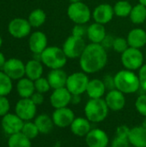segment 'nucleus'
<instances>
[{"instance_id": "412c9836", "label": "nucleus", "mask_w": 146, "mask_h": 147, "mask_svg": "<svg viewBox=\"0 0 146 147\" xmlns=\"http://www.w3.org/2000/svg\"><path fill=\"white\" fill-rule=\"evenodd\" d=\"M43 74V64L40 59H32L25 64V76L35 81L42 77Z\"/></svg>"}, {"instance_id": "aec40b11", "label": "nucleus", "mask_w": 146, "mask_h": 147, "mask_svg": "<svg viewBox=\"0 0 146 147\" xmlns=\"http://www.w3.org/2000/svg\"><path fill=\"white\" fill-rule=\"evenodd\" d=\"M71 133L77 137H85L91 128V122L86 117H76L70 126Z\"/></svg>"}, {"instance_id": "7ed1b4c3", "label": "nucleus", "mask_w": 146, "mask_h": 147, "mask_svg": "<svg viewBox=\"0 0 146 147\" xmlns=\"http://www.w3.org/2000/svg\"><path fill=\"white\" fill-rule=\"evenodd\" d=\"M109 109L103 98L89 99L84 107L85 117L91 123H100L103 121L108 115Z\"/></svg>"}, {"instance_id": "e433bc0d", "label": "nucleus", "mask_w": 146, "mask_h": 147, "mask_svg": "<svg viewBox=\"0 0 146 147\" xmlns=\"http://www.w3.org/2000/svg\"><path fill=\"white\" fill-rule=\"evenodd\" d=\"M9 109L10 103L8 98L6 96H0V117H3L8 113H9Z\"/></svg>"}, {"instance_id": "9b49d317", "label": "nucleus", "mask_w": 146, "mask_h": 147, "mask_svg": "<svg viewBox=\"0 0 146 147\" xmlns=\"http://www.w3.org/2000/svg\"><path fill=\"white\" fill-rule=\"evenodd\" d=\"M24 122L25 121H22L16 114L8 113L2 117L1 127L4 133L9 135H12L22 132Z\"/></svg>"}, {"instance_id": "2f4dec72", "label": "nucleus", "mask_w": 146, "mask_h": 147, "mask_svg": "<svg viewBox=\"0 0 146 147\" xmlns=\"http://www.w3.org/2000/svg\"><path fill=\"white\" fill-rule=\"evenodd\" d=\"M12 79L3 71H0V96H7L13 89Z\"/></svg>"}, {"instance_id": "4468645a", "label": "nucleus", "mask_w": 146, "mask_h": 147, "mask_svg": "<svg viewBox=\"0 0 146 147\" xmlns=\"http://www.w3.org/2000/svg\"><path fill=\"white\" fill-rule=\"evenodd\" d=\"M72 95L66 87L53 90L50 96V103L54 109L68 107L71 102Z\"/></svg>"}, {"instance_id": "8fccbe9b", "label": "nucleus", "mask_w": 146, "mask_h": 147, "mask_svg": "<svg viewBox=\"0 0 146 147\" xmlns=\"http://www.w3.org/2000/svg\"><path fill=\"white\" fill-rule=\"evenodd\" d=\"M2 45H3V39H2L1 35H0V47H2Z\"/></svg>"}, {"instance_id": "c9c22d12", "label": "nucleus", "mask_w": 146, "mask_h": 147, "mask_svg": "<svg viewBox=\"0 0 146 147\" xmlns=\"http://www.w3.org/2000/svg\"><path fill=\"white\" fill-rule=\"evenodd\" d=\"M135 109L144 117L146 116V95L142 94L138 96L135 102Z\"/></svg>"}, {"instance_id": "6e6552de", "label": "nucleus", "mask_w": 146, "mask_h": 147, "mask_svg": "<svg viewBox=\"0 0 146 147\" xmlns=\"http://www.w3.org/2000/svg\"><path fill=\"white\" fill-rule=\"evenodd\" d=\"M85 47L83 38L71 35L64 42L62 49L68 59H77L81 57Z\"/></svg>"}, {"instance_id": "6ab92c4d", "label": "nucleus", "mask_w": 146, "mask_h": 147, "mask_svg": "<svg viewBox=\"0 0 146 147\" xmlns=\"http://www.w3.org/2000/svg\"><path fill=\"white\" fill-rule=\"evenodd\" d=\"M52 89L56 90L66 86L68 76L62 69H53L49 71L46 77Z\"/></svg>"}, {"instance_id": "f3484780", "label": "nucleus", "mask_w": 146, "mask_h": 147, "mask_svg": "<svg viewBox=\"0 0 146 147\" xmlns=\"http://www.w3.org/2000/svg\"><path fill=\"white\" fill-rule=\"evenodd\" d=\"M28 47L34 55H40L47 47V37L41 31L32 33L28 40Z\"/></svg>"}, {"instance_id": "5701e85b", "label": "nucleus", "mask_w": 146, "mask_h": 147, "mask_svg": "<svg viewBox=\"0 0 146 147\" xmlns=\"http://www.w3.org/2000/svg\"><path fill=\"white\" fill-rule=\"evenodd\" d=\"M106 90L107 89L103 80L95 78L89 80V84L87 86L86 93L89 99H97L102 98V96L106 93Z\"/></svg>"}, {"instance_id": "dca6fc26", "label": "nucleus", "mask_w": 146, "mask_h": 147, "mask_svg": "<svg viewBox=\"0 0 146 147\" xmlns=\"http://www.w3.org/2000/svg\"><path fill=\"white\" fill-rule=\"evenodd\" d=\"M105 102L112 111H120L126 106V96L125 94L117 89L108 90L105 96Z\"/></svg>"}, {"instance_id": "f704fd0d", "label": "nucleus", "mask_w": 146, "mask_h": 147, "mask_svg": "<svg viewBox=\"0 0 146 147\" xmlns=\"http://www.w3.org/2000/svg\"><path fill=\"white\" fill-rule=\"evenodd\" d=\"M112 47L115 52L122 53L129 47V45L126 39H124L122 37H118L114 40Z\"/></svg>"}, {"instance_id": "c03bdc74", "label": "nucleus", "mask_w": 146, "mask_h": 147, "mask_svg": "<svg viewBox=\"0 0 146 147\" xmlns=\"http://www.w3.org/2000/svg\"><path fill=\"white\" fill-rule=\"evenodd\" d=\"M6 60L7 59H5L4 54L2 52H0V69H3V65H4L5 62H6Z\"/></svg>"}, {"instance_id": "1a4fd4ad", "label": "nucleus", "mask_w": 146, "mask_h": 147, "mask_svg": "<svg viewBox=\"0 0 146 147\" xmlns=\"http://www.w3.org/2000/svg\"><path fill=\"white\" fill-rule=\"evenodd\" d=\"M32 26L28 19L16 17L12 19L8 24L9 34L15 39H22L28 36L31 33Z\"/></svg>"}, {"instance_id": "f03ea898", "label": "nucleus", "mask_w": 146, "mask_h": 147, "mask_svg": "<svg viewBox=\"0 0 146 147\" xmlns=\"http://www.w3.org/2000/svg\"><path fill=\"white\" fill-rule=\"evenodd\" d=\"M115 89L119 90L124 94H133L140 89V83L139 76L133 71L121 70L114 75Z\"/></svg>"}, {"instance_id": "09e8293b", "label": "nucleus", "mask_w": 146, "mask_h": 147, "mask_svg": "<svg viewBox=\"0 0 146 147\" xmlns=\"http://www.w3.org/2000/svg\"><path fill=\"white\" fill-rule=\"evenodd\" d=\"M71 3H77V2H82V0H70Z\"/></svg>"}, {"instance_id": "a211bd4d", "label": "nucleus", "mask_w": 146, "mask_h": 147, "mask_svg": "<svg viewBox=\"0 0 146 147\" xmlns=\"http://www.w3.org/2000/svg\"><path fill=\"white\" fill-rule=\"evenodd\" d=\"M114 16V7L108 3H102L95 8L92 17L95 20V22L100 24H107L113 19Z\"/></svg>"}, {"instance_id": "de8ad7c7", "label": "nucleus", "mask_w": 146, "mask_h": 147, "mask_svg": "<svg viewBox=\"0 0 146 147\" xmlns=\"http://www.w3.org/2000/svg\"><path fill=\"white\" fill-rule=\"evenodd\" d=\"M139 3L144 4L145 6H146V0H139Z\"/></svg>"}, {"instance_id": "bb28decb", "label": "nucleus", "mask_w": 146, "mask_h": 147, "mask_svg": "<svg viewBox=\"0 0 146 147\" xmlns=\"http://www.w3.org/2000/svg\"><path fill=\"white\" fill-rule=\"evenodd\" d=\"M34 122L38 127L40 134H49L54 127V123H53L52 117H50L49 115L46 114H41L36 116Z\"/></svg>"}, {"instance_id": "c756f323", "label": "nucleus", "mask_w": 146, "mask_h": 147, "mask_svg": "<svg viewBox=\"0 0 146 147\" xmlns=\"http://www.w3.org/2000/svg\"><path fill=\"white\" fill-rule=\"evenodd\" d=\"M28 20L32 28H39L45 23L46 20V15L43 9H35L29 14Z\"/></svg>"}, {"instance_id": "393cba45", "label": "nucleus", "mask_w": 146, "mask_h": 147, "mask_svg": "<svg viewBox=\"0 0 146 147\" xmlns=\"http://www.w3.org/2000/svg\"><path fill=\"white\" fill-rule=\"evenodd\" d=\"M126 40L129 47L139 49L145 46L146 32L142 28H133L129 32Z\"/></svg>"}, {"instance_id": "9d476101", "label": "nucleus", "mask_w": 146, "mask_h": 147, "mask_svg": "<svg viewBox=\"0 0 146 147\" xmlns=\"http://www.w3.org/2000/svg\"><path fill=\"white\" fill-rule=\"evenodd\" d=\"M37 112V106L30 98H21L15 106V114L22 121H29L33 120Z\"/></svg>"}, {"instance_id": "3c124183", "label": "nucleus", "mask_w": 146, "mask_h": 147, "mask_svg": "<svg viewBox=\"0 0 146 147\" xmlns=\"http://www.w3.org/2000/svg\"><path fill=\"white\" fill-rule=\"evenodd\" d=\"M131 147H134V146H131Z\"/></svg>"}, {"instance_id": "4be33fe9", "label": "nucleus", "mask_w": 146, "mask_h": 147, "mask_svg": "<svg viewBox=\"0 0 146 147\" xmlns=\"http://www.w3.org/2000/svg\"><path fill=\"white\" fill-rule=\"evenodd\" d=\"M128 140L132 146L146 147V128L141 126L131 128Z\"/></svg>"}, {"instance_id": "49530a36", "label": "nucleus", "mask_w": 146, "mask_h": 147, "mask_svg": "<svg viewBox=\"0 0 146 147\" xmlns=\"http://www.w3.org/2000/svg\"><path fill=\"white\" fill-rule=\"evenodd\" d=\"M142 126L146 128V116L145 117V119H144V121H143V123H142Z\"/></svg>"}, {"instance_id": "473e14b6", "label": "nucleus", "mask_w": 146, "mask_h": 147, "mask_svg": "<svg viewBox=\"0 0 146 147\" xmlns=\"http://www.w3.org/2000/svg\"><path fill=\"white\" fill-rule=\"evenodd\" d=\"M21 133H22L27 138H28L31 140L37 138L38 135L40 134L39 129L36 127L35 123L32 122L31 121L24 122V125L22 127V129Z\"/></svg>"}, {"instance_id": "ea45409f", "label": "nucleus", "mask_w": 146, "mask_h": 147, "mask_svg": "<svg viewBox=\"0 0 146 147\" xmlns=\"http://www.w3.org/2000/svg\"><path fill=\"white\" fill-rule=\"evenodd\" d=\"M130 142L128 139L116 137L113 140L111 147H130Z\"/></svg>"}, {"instance_id": "a878e982", "label": "nucleus", "mask_w": 146, "mask_h": 147, "mask_svg": "<svg viewBox=\"0 0 146 147\" xmlns=\"http://www.w3.org/2000/svg\"><path fill=\"white\" fill-rule=\"evenodd\" d=\"M16 91L21 98H30L35 92L34 82L27 77L19 79L16 84Z\"/></svg>"}, {"instance_id": "ddd939ff", "label": "nucleus", "mask_w": 146, "mask_h": 147, "mask_svg": "<svg viewBox=\"0 0 146 147\" xmlns=\"http://www.w3.org/2000/svg\"><path fill=\"white\" fill-rule=\"evenodd\" d=\"M75 118L76 117L73 110L68 107L55 109L52 115L54 126L59 128H65L70 127Z\"/></svg>"}, {"instance_id": "4c0bfd02", "label": "nucleus", "mask_w": 146, "mask_h": 147, "mask_svg": "<svg viewBox=\"0 0 146 147\" xmlns=\"http://www.w3.org/2000/svg\"><path fill=\"white\" fill-rule=\"evenodd\" d=\"M87 29L88 27H85L84 24H76L72 28V35L83 38L87 35Z\"/></svg>"}, {"instance_id": "423d86ee", "label": "nucleus", "mask_w": 146, "mask_h": 147, "mask_svg": "<svg viewBox=\"0 0 146 147\" xmlns=\"http://www.w3.org/2000/svg\"><path fill=\"white\" fill-rule=\"evenodd\" d=\"M121 63L127 70H139L144 65V55L139 48L129 47L121 53Z\"/></svg>"}, {"instance_id": "cd10ccee", "label": "nucleus", "mask_w": 146, "mask_h": 147, "mask_svg": "<svg viewBox=\"0 0 146 147\" xmlns=\"http://www.w3.org/2000/svg\"><path fill=\"white\" fill-rule=\"evenodd\" d=\"M130 19L133 23L134 24H142L146 20V6L142 3H138L133 7Z\"/></svg>"}, {"instance_id": "0eeeda50", "label": "nucleus", "mask_w": 146, "mask_h": 147, "mask_svg": "<svg viewBox=\"0 0 146 147\" xmlns=\"http://www.w3.org/2000/svg\"><path fill=\"white\" fill-rule=\"evenodd\" d=\"M89 79L85 72H74L68 76L66 82V88L71 95L81 96L86 92Z\"/></svg>"}, {"instance_id": "79ce46f5", "label": "nucleus", "mask_w": 146, "mask_h": 147, "mask_svg": "<svg viewBox=\"0 0 146 147\" xmlns=\"http://www.w3.org/2000/svg\"><path fill=\"white\" fill-rule=\"evenodd\" d=\"M30 99L33 101V102L36 106L41 105L44 102V96H43V94L42 93H40V92H37V91H35L32 95V96L30 97Z\"/></svg>"}, {"instance_id": "a18cd8bd", "label": "nucleus", "mask_w": 146, "mask_h": 147, "mask_svg": "<svg viewBox=\"0 0 146 147\" xmlns=\"http://www.w3.org/2000/svg\"><path fill=\"white\" fill-rule=\"evenodd\" d=\"M80 102V96H77V95H72V98H71V102L76 104Z\"/></svg>"}, {"instance_id": "7c9ffc66", "label": "nucleus", "mask_w": 146, "mask_h": 147, "mask_svg": "<svg viewBox=\"0 0 146 147\" xmlns=\"http://www.w3.org/2000/svg\"><path fill=\"white\" fill-rule=\"evenodd\" d=\"M133 7V6H132V4L128 1H126V0L118 1L114 6V15L119 16V17L129 16L131 14Z\"/></svg>"}, {"instance_id": "b1692460", "label": "nucleus", "mask_w": 146, "mask_h": 147, "mask_svg": "<svg viewBox=\"0 0 146 147\" xmlns=\"http://www.w3.org/2000/svg\"><path fill=\"white\" fill-rule=\"evenodd\" d=\"M87 36L91 43L102 44V42L107 36L106 29L102 24L94 22L88 27Z\"/></svg>"}, {"instance_id": "58836bf2", "label": "nucleus", "mask_w": 146, "mask_h": 147, "mask_svg": "<svg viewBox=\"0 0 146 147\" xmlns=\"http://www.w3.org/2000/svg\"><path fill=\"white\" fill-rule=\"evenodd\" d=\"M130 131H131V128L129 127H127L126 125H120V126H119L116 128L115 136L116 137H120V138L128 139Z\"/></svg>"}, {"instance_id": "72a5a7b5", "label": "nucleus", "mask_w": 146, "mask_h": 147, "mask_svg": "<svg viewBox=\"0 0 146 147\" xmlns=\"http://www.w3.org/2000/svg\"><path fill=\"white\" fill-rule=\"evenodd\" d=\"M34 82V87H35V91L45 94L46 92L49 91V90L51 89L50 84L47 80V78H40L38 79H36Z\"/></svg>"}, {"instance_id": "a19ab883", "label": "nucleus", "mask_w": 146, "mask_h": 147, "mask_svg": "<svg viewBox=\"0 0 146 147\" xmlns=\"http://www.w3.org/2000/svg\"><path fill=\"white\" fill-rule=\"evenodd\" d=\"M139 78L140 83V88L146 91V64L139 69Z\"/></svg>"}, {"instance_id": "c85d7f7f", "label": "nucleus", "mask_w": 146, "mask_h": 147, "mask_svg": "<svg viewBox=\"0 0 146 147\" xmlns=\"http://www.w3.org/2000/svg\"><path fill=\"white\" fill-rule=\"evenodd\" d=\"M8 147H32L31 140L27 138L22 133L9 135Z\"/></svg>"}, {"instance_id": "39448f33", "label": "nucleus", "mask_w": 146, "mask_h": 147, "mask_svg": "<svg viewBox=\"0 0 146 147\" xmlns=\"http://www.w3.org/2000/svg\"><path fill=\"white\" fill-rule=\"evenodd\" d=\"M69 18L76 24H85L91 18V11L87 4L83 2L71 3L67 9Z\"/></svg>"}, {"instance_id": "f8f14e48", "label": "nucleus", "mask_w": 146, "mask_h": 147, "mask_svg": "<svg viewBox=\"0 0 146 147\" xmlns=\"http://www.w3.org/2000/svg\"><path fill=\"white\" fill-rule=\"evenodd\" d=\"M2 71L12 80H19L25 76V64L19 59L11 58L6 60Z\"/></svg>"}, {"instance_id": "2eb2a0df", "label": "nucleus", "mask_w": 146, "mask_h": 147, "mask_svg": "<svg viewBox=\"0 0 146 147\" xmlns=\"http://www.w3.org/2000/svg\"><path fill=\"white\" fill-rule=\"evenodd\" d=\"M85 142L88 147H108L109 138L102 129L93 128L85 136Z\"/></svg>"}, {"instance_id": "37998d69", "label": "nucleus", "mask_w": 146, "mask_h": 147, "mask_svg": "<svg viewBox=\"0 0 146 147\" xmlns=\"http://www.w3.org/2000/svg\"><path fill=\"white\" fill-rule=\"evenodd\" d=\"M103 82H104V84H105L107 90H111L115 89L114 78V77H111V76H109V75H107V76L103 78Z\"/></svg>"}, {"instance_id": "20e7f679", "label": "nucleus", "mask_w": 146, "mask_h": 147, "mask_svg": "<svg viewBox=\"0 0 146 147\" xmlns=\"http://www.w3.org/2000/svg\"><path fill=\"white\" fill-rule=\"evenodd\" d=\"M67 59L63 49L58 47H47L40 56L42 64L51 70L62 69L65 65Z\"/></svg>"}, {"instance_id": "f257e3e1", "label": "nucleus", "mask_w": 146, "mask_h": 147, "mask_svg": "<svg viewBox=\"0 0 146 147\" xmlns=\"http://www.w3.org/2000/svg\"><path fill=\"white\" fill-rule=\"evenodd\" d=\"M80 67L88 74L96 73L102 70L108 62L106 48L102 44L90 43L86 46L79 58Z\"/></svg>"}]
</instances>
